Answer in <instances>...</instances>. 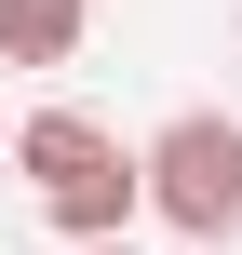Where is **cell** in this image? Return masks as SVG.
<instances>
[{"label":"cell","instance_id":"1","mask_svg":"<svg viewBox=\"0 0 242 255\" xmlns=\"http://www.w3.org/2000/svg\"><path fill=\"white\" fill-rule=\"evenodd\" d=\"M13 175L40 188V215H54L67 242H108V229L148 215V148H121V134L81 121V108H27V121H13Z\"/></svg>","mask_w":242,"mask_h":255},{"label":"cell","instance_id":"3","mask_svg":"<svg viewBox=\"0 0 242 255\" xmlns=\"http://www.w3.org/2000/svg\"><path fill=\"white\" fill-rule=\"evenodd\" d=\"M94 0H0V67H67Z\"/></svg>","mask_w":242,"mask_h":255},{"label":"cell","instance_id":"2","mask_svg":"<svg viewBox=\"0 0 242 255\" xmlns=\"http://www.w3.org/2000/svg\"><path fill=\"white\" fill-rule=\"evenodd\" d=\"M148 215L175 242H229L242 229V121L229 108H175L148 134Z\"/></svg>","mask_w":242,"mask_h":255},{"label":"cell","instance_id":"4","mask_svg":"<svg viewBox=\"0 0 242 255\" xmlns=\"http://www.w3.org/2000/svg\"><path fill=\"white\" fill-rule=\"evenodd\" d=\"M81 255H135V229H108V242H81Z\"/></svg>","mask_w":242,"mask_h":255}]
</instances>
